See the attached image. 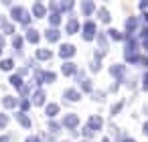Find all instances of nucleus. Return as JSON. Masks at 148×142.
Listing matches in <instances>:
<instances>
[{"label": "nucleus", "instance_id": "nucleus-1", "mask_svg": "<svg viewBox=\"0 0 148 142\" xmlns=\"http://www.w3.org/2000/svg\"><path fill=\"white\" fill-rule=\"evenodd\" d=\"M12 19H14V21H21L23 25H29V23H31V16L27 14V10H23V8H18V6L12 8Z\"/></svg>", "mask_w": 148, "mask_h": 142}, {"label": "nucleus", "instance_id": "nucleus-2", "mask_svg": "<svg viewBox=\"0 0 148 142\" xmlns=\"http://www.w3.org/2000/svg\"><path fill=\"white\" fill-rule=\"evenodd\" d=\"M93 33H95V25L93 23H85V27H83V39L85 41H91L93 39Z\"/></svg>", "mask_w": 148, "mask_h": 142}, {"label": "nucleus", "instance_id": "nucleus-3", "mask_svg": "<svg viewBox=\"0 0 148 142\" xmlns=\"http://www.w3.org/2000/svg\"><path fill=\"white\" fill-rule=\"evenodd\" d=\"M75 53V47L73 45H63L61 47V57H71Z\"/></svg>", "mask_w": 148, "mask_h": 142}, {"label": "nucleus", "instance_id": "nucleus-4", "mask_svg": "<svg viewBox=\"0 0 148 142\" xmlns=\"http://www.w3.org/2000/svg\"><path fill=\"white\" fill-rule=\"evenodd\" d=\"M97 128H101V118H97V116H93V118L89 120V130L93 132V130H97Z\"/></svg>", "mask_w": 148, "mask_h": 142}, {"label": "nucleus", "instance_id": "nucleus-5", "mask_svg": "<svg viewBox=\"0 0 148 142\" xmlns=\"http://www.w3.org/2000/svg\"><path fill=\"white\" fill-rule=\"evenodd\" d=\"M77 122H79V120H77V116H75V114H71V116H67V118H65V126H69V128H75V126H77Z\"/></svg>", "mask_w": 148, "mask_h": 142}, {"label": "nucleus", "instance_id": "nucleus-6", "mask_svg": "<svg viewBox=\"0 0 148 142\" xmlns=\"http://www.w3.org/2000/svg\"><path fill=\"white\" fill-rule=\"evenodd\" d=\"M33 102H35L37 106H41V104L45 102V93H43V91H35V95H33Z\"/></svg>", "mask_w": 148, "mask_h": 142}, {"label": "nucleus", "instance_id": "nucleus-7", "mask_svg": "<svg viewBox=\"0 0 148 142\" xmlns=\"http://www.w3.org/2000/svg\"><path fill=\"white\" fill-rule=\"evenodd\" d=\"M0 69H2V71H10V69H12V59H4V61H0Z\"/></svg>", "mask_w": 148, "mask_h": 142}, {"label": "nucleus", "instance_id": "nucleus-8", "mask_svg": "<svg viewBox=\"0 0 148 142\" xmlns=\"http://www.w3.org/2000/svg\"><path fill=\"white\" fill-rule=\"evenodd\" d=\"M65 97L71 99V102H77V99H79V93H77L75 89H69V91H65Z\"/></svg>", "mask_w": 148, "mask_h": 142}, {"label": "nucleus", "instance_id": "nucleus-9", "mask_svg": "<svg viewBox=\"0 0 148 142\" xmlns=\"http://www.w3.org/2000/svg\"><path fill=\"white\" fill-rule=\"evenodd\" d=\"M16 120H18V122H21L25 128H29V126H31V120H29L25 114H16Z\"/></svg>", "mask_w": 148, "mask_h": 142}, {"label": "nucleus", "instance_id": "nucleus-10", "mask_svg": "<svg viewBox=\"0 0 148 142\" xmlns=\"http://www.w3.org/2000/svg\"><path fill=\"white\" fill-rule=\"evenodd\" d=\"M63 73H65V75L75 73V65H73V63H65V65H63Z\"/></svg>", "mask_w": 148, "mask_h": 142}, {"label": "nucleus", "instance_id": "nucleus-11", "mask_svg": "<svg viewBox=\"0 0 148 142\" xmlns=\"http://www.w3.org/2000/svg\"><path fill=\"white\" fill-rule=\"evenodd\" d=\"M57 112H59V106L57 104H49L47 106V116H55Z\"/></svg>", "mask_w": 148, "mask_h": 142}, {"label": "nucleus", "instance_id": "nucleus-12", "mask_svg": "<svg viewBox=\"0 0 148 142\" xmlns=\"http://www.w3.org/2000/svg\"><path fill=\"white\" fill-rule=\"evenodd\" d=\"M75 31H77V21L71 19V21L67 23V33H75Z\"/></svg>", "mask_w": 148, "mask_h": 142}, {"label": "nucleus", "instance_id": "nucleus-13", "mask_svg": "<svg viewBox=\"0 0 148 142\" xmlns=\"http://www.w3.org/2000/svg\"><path fill=\"white\" fill-rule=\"evenodd\" d=\"M27 39H29L31 43H37V41H39V33H37V31H29Z\"/></svg>", "mask_w": 148, "mask_h": 142}, {"label": "nucleus", "instance_id": "nucleus-14", "mask_svg": "<svg viewBox=\"0 0 148 142\" xmlns=\"http://www.w3.org/2000/svg\"><path fill=\"white\" fill-rule=\"evenodd\" d=\"M47 39H49V41H57V39H59V33H57L55 29H51V31H47Z\"/></svg>", "mask_w": 148, "mask_h": 142}, {"label": "nucleus", "instance_id": "nucleus-15", "mask_svg": "<svg viewBox=\"0 0 148 142\" xmlns=\"http://www.w3.org/2000/svg\"><path fill=\"white\" fill-rule=\"evenodd\" d=\"M112 73L118 75V77H122V73H124V65H114V67H112Z\"/></svg>", "mask_w": 148, "mask_h": 142}, {"label": "nucleus", "instance_id": "nucleus-16", "mask_svg": "<svg viewBox=\"0 0 148 142\" xmlns=\"http://www.w3.org/2000/svg\"><path fill=\"white\" fill-rule=\"evenodd\" d=\"M35 14H37V19L45 14V8H43V4H35Z\"/></svg>", "mask_w": 148, "mask_h": 142}, {"label": "nucleus", "instance_id": "nucleus-17", "mask_svg": "<svg viewBox=\"0 0 148 142\" xmlns=\"http://www.w3.org/2000/svg\"><path fill=\"white\" fill-rule=\"evenodd\" d=\"M37 57H39V59H49V57H51V51H45V49H43V51H37Z\"/></svg>", "mask_w": 148, "mask_h": 142}, {"label": "nucleus", "instance_id": "nucleus-18", "mask_svg": "<svg viewBox=\"0 0 148 142\" xmlns=\"http://www.w3.org/2000/svg\"><path fill=\"white\" fill-rule=\"evenodd\" d=\"M6 108H12V106H16V99L14 97H4V102H2Z\"/></svg>", "mask_w": 148, "mask_h": 142}, {"label": "nucleus", "instance_id": "nucleus-19", "mask_svg": "<svg viewBox=\"0 0 148 142\" xmlns=\"http://www.w3.org/2000/svg\"><path fill=\"white\" fill-rule=\"evenodd\" d=\"M99 19H101L103 23H108V21H110V14H108V10H106V8H101V10H99Z\"/></svg>", "mask_w": 148, "mask_h": 142}, {"label": "nucleus", "instance_id": "nucleus-20", "mask_svg": "<svg viewBox=\"0 0 148 142\" xmlns=\"http://www.w3.org/2000/svg\"><path fill=\"white\" fill-rule=\"evenodd\" d=\"M10 83L16 85V87H21V83H23V81H21V75H12V77H10Z\"/></svg>", "mask_w": 148, "mask_h": 142}, {"label": "nucleus", "instance_id": "nucleus-21", "mask_svg": "<svg viewBox=\"0 0 148 142\" xmlns=\"http://www.w3.org/2000/svg\"><path fill=\"white\" fill-rule=\"evenodd\" d=\"M110 37H112V39H118V41H120V39H122L124 35H122V33H118L116 29H112V31H110Z\"/></svg>", "mask_w": 148, "mask_h": 142}, {"label": "nucleus", "instance_id": "nucleus-22", "mask_svg": "<svg viewBox=\"0 0 148 142\" xmlns=\"http://www.w3.org/2000/svg\"><path fill=\"white\" fill-rule=\"evenodd\" d=\"M91 10H93V4H91V2H83V12H87V14H89Z\"/></svg>", "mask_w": 148, "mask_h": 142}, {"label": "nucleus", "instance_id": "nucleus-23", "mask_svg": "<svg viewBox=\"0 0 148 142\" xmlns=\"http://www.w3.org/2000/svg\"><path fill=\"white\" fill-rule=\"evenodd\" d=\"M59 21H61V16H59L57 12H53V14H51V25H59Z\"/></svg>", "mask_w": 148, "mask_h": 142}, {"label": "nucleus", "instance_id": "nucleus-24", "mask_svg": "<svg viewBox=\"0 0 148 142\" xmlns=\"http://www.w3.org/2000/svg\"><path fill=\"white\" fill-rule=\"evenodd\" d=\"M136 25H138V21H136V19H130V21H128V31L136 29Z\"/></svg>", "mask_w": 148, "mask_h": 142}, {"label": "nucleus", "instance_id": "nucleus-25", "mask_svg": "<svg viewBox=\"0 0 148 142\" xmlns=\"http://www.w3.org/2000/svg\"><path fill=\"white\" fill-rule=\"evenodd\" d=\"M12 43H14V47L21 51V47H23V39H21V37H14V41H12Z\"/></svg>", "mask_w": 148, "mask_h": 142}, {"label": "nucleus", "instance_id": "nucleus-26", "mask_svg": "<svg viewBox=\"0 0 148 142\" xmlns=\"http://www.w3.org/2000/svg\"><path fill=\"white\" fill-rule=\"evenodd\" d=\"M81 87H83L85 91H91V83H89L87 79H85V81H81Z\"/></svg>", "mask_w": 148, "mask_h": 142}, {"label": "nucleus", "instance_id": "nucleus-27", "mask_svg": "<svg viewBox=\"0 0 148 142\" xmlns=\"http://www.w3.org/2000/svg\"><path fill=\"white\" fill-rule=\"evenodd\" d=\"M2 31H6V33H12V25H2Z\"/></svg>", "mask_w": 148, "mask_h": 142}, {"label": "nucleus", "instance_id": "nucleus-28", "mask_svg": "<svg viewBox=\"0 0 148 142\" xmlns=\"http://www.w3.org/2000/svg\"><path fill=\"white\" fill-rule=\"evenodd\" d=\"M6 122H8V118H6V116H2V114H0V126H4Z\"/></svg>", "mask_w": 148, "mask_h": 142}, {"label": "nucleus", "instance_id": "nucleus-29", "mask_svg": "<svg viewBox=\"0 0 148 142\" xmlns=\"http://www.w3.org/2000/svg\"><path fill=\"white\" fill-rule=\"evenodd\" d=\"M21 106H23V110H27V108H29V102H27V99H23V102H21Z\"/></svg>", "mask_w": 148, "mask_h": 142}, {"label": "nucleus", "instance_id": "nucleus-30", "mask_svg": "<svg viewBox=\"0 0 148 142\" xmlns=\"http://www.w3.org/2000/svg\"><path fill=\"white\" fill-rule=\"evenodd\" d=\"M49 128H51V130H53V132H59V126H57V124H51V126H49Z\"/></svg>", "mask_w": 148, "mask_h": 142}, {"label": "nucleus", "instance_id": "nucleus-31", "mask_svg": "<svg viewBox=\"0 0 148 142\" xmlns=\"http://www.w3.org/2000/svg\"><path fill=\"white\" fill-rule=\"evenodd\" d=\"M27 142H41V140H39V138H35V136H31V138H29Z\"/></svg>", "mask_w": 148, "mask_h": 142}, {"label": "nucleus", "instance_id": "nucleus-32", "mask_svg": "<svg viewBox=\"0 0 148 142\" xmlns=\"http://www.w3.org/2000/svg\"><path fill=\"white\" fill-rule=\"evenodd\" d=\"M122 142H134V140H132V138H126V140H122Z\"/></svg>", "mask_w": 148, "mask_h": 142}, {"label": "nucleus", "instance_id": "nucleus-33", "mask_svg": "<svg viewBox=\"0 0 148 142\" xmlns=\"http://www.w3.org/2000/svg\"><path fill=\"white\" fill-rule=\"evenodd\" d=\"M144 47H146V49H148V39H146V41H144Z\"/></svg>", "mask_w": 148, "mask_h": 142}, {"label": "nucleus", "instance_id": "nucleus-34", "mask_svg": "<svg viewBox=\"0 0 148 142\" xmlns=\"http://www.w3.org/2000/svg\"><path fill=\"white\" fill-rule=\"evenodd\" d=\"M144 132H146V134H148V124H146V126H144Z\"/></svg>", "mask_w": 148, "mask_h": 142}]
</instances>
